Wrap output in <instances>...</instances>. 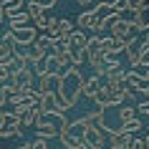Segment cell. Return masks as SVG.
I'll list each match as a JSON object with an SVG mask.
<instances>
[{
	"label": "cell",
	"mask_w": 149,
	"mask_h": 149,
	"mask_svg": "<svg viewBox=\"0 0 149 149\" xmlns=\"http://www.w3.org/2000/svg\"><path fill=\"white\" fill-rule=\"evenodd\" d=\"M23 8H25V0H5V3H3L5 18H10V15H15V13H20Z\"/></svg>",
	"instance_id": "obj_17"
},
{
	"label": "cell",
	"mask_w": 149,
	"mask_h": 149,
	"mask_svg": "<svg viewBox=\"0 0 149 149\" xmlns=\"http://www.w3.org/2000/svg\"><path fill=\"white\" fill-rule=\"evenodd\" d=\"M43 63H46V68H48V73H61V61H58V56L51 51V53L43 58Z\"/></svg>",
	"instance_id": "obj_21"
},
{
	"label": "cell",
	"mask_w": 149,
	"mask_h": 149,
	"mask_svg": "<svg viewBox=\"0 0 149 149\" xmlns=\"http://www.w3.org/2000/svg\"><path fill=\"white\" fill-rule=\"evenodd\" d=\"M147 136H149V124H147Z\"/></svg>",
	"instance_id": "obj_39"
},
{
	"label": "cell",
	"mask_w": 149,
	"mask_h": 149,
	"mask_svg": "<svg viewBox=\"0 0 149 149\" xmlns=\"http://www.w3.org/2000/svg\"><path fill=\"white\" fill-rule=\"evenodd\" d=\"M25 10L31 13V18L36 20L38 15H43V5H40L38 0H25Z\"/></svg>",
	"instance_id": "obj_24"
},
{
	"label": "cell",
	"mask_w": 149,
	"mask_h": 149,
	"mask_svg": "<svg viewBox=\"0 0 149 149\" xmlns=\"http://www.w3.org/2000/svg\"><path fill=\"white\" fill-rule=\"evenodd\" d=\"M76 3H79V5H84V8H91V5H94V3H96V0H76Z\"/></svg>",
	"instance_id": "obj_36"
},
{
	"label": "cell",
	"mask_w": 149,
	"mask_h": 149,
	"mask_svg": "<svg viewBox=\"0 0 149 149\" xmlns=\"http://www.w3.org/2000/svg\"><path fill=\"white\" fill-rule=\"evenodd\" d=\"M139 116V111H136V104H124V106H119V121L124 124V121H129V119Z\"/></svg>",
	"instance_id": "obj_18"
},
{
	"label": "cell",
	"mask_w": 149,
	"mask_h": 149,
	"mask_svg": "<svg viewBox=\"0 0 149 149\" xmlns=\"http://www.w3.org/2000/svg\"><path fill=\"white\" fill-rule=\"evenodd\" d=\"M3 106H8V99H3V96H0V114L5 111V109H3Z\"/></svg>",
	"instance_id": "obj_37"
},
{
	"label": "cell",
	"mask_w": 149,
	"mask_h": 149,
	"mask_svg": "<svg viewBox=\"0 0 149 149\" xmlns=\"http://www.w3.org/2000/svg\"><path fill=\"white\" fill-rule=\"evenodd\" d=\"M38 109H40V114H51V111H56V109H58V96H56V91H48V94H40Z\"/></svg>",
	"instance_id": "obj_10"
},
{
	"label": "cell",
	"mask_w": 149,
	"mask_h": 149,
	"mask_svg": "<svg viewBox=\"0 0 149 149\" xmlns=\"http://www.w3.org/2000/svg\"><path fill=\"white\" fill-rule=\"evenodd\" d=\"M132 149H149V136H144V139H136V136H134Z\"/></svg>",
	"instance_id": "obj_28"
},
{
	"label": "cell",
	"mask_w": 149,
	"mask_h": 149,
	"mask_svg": "<svg viewBox=\"0 0 149 149\" xmlns=\"http://www.w3.org/2000/svg\"><path fill=\"white\" fill-rule=\"evenodd\" d=\"M71 58H73V63H76V66H81L84 61H88L86 48H71Z\"/></svg>",
	"instance_id": "obj_25"
},
{
	"label": "cell",
	"mask_w": 149,
	"mask_h": 149,
	"mask_svg": "<svg viewBox=\"0 0 149 149\" xmlns=\"http://www.w3.org/2000/svg\"><path fill=\"white\" fill-rule=\"evenodd\" d=\"M141 119L139 116H134V119H129V121H124V124H121V132H129V134H136L141 129Z\"/></svg>",
	"instance_id": "obj_23"
},
{
	"label": "cell",
	"mask_w": 149,
	"mask_h": 149,
	"mask_svg": "<svg viewBox=\"0 0 149 149\" xmlns=\"http://www.w3.org/2000/svg\"><path fill=\"white\" fill-rule=\"evenodd\" d=\"M126 56H129V66H132V68H139L141 61H144V53H141L139 43H134V46L126 48Z\"/></svg>",
	"instance_id": "obj_15"
},
{
	"label": "cell",
	"mask_w": 149,
	"mask_h": 149,
	"mask_svg": "<svg viewBox=\"0 0 149 149\" xmlns=\"http://www.w3.org/2000/svg\"><path fill=\"white\" fill-rule=\"evenodd\" d=\"M134 144V134L129 132H116V134H109V149H132Z\"/></svg>",
	"instance_id": "obj_3"
},
{
	"label": "cell",
	"mask_w": 149,
	"mask_h": 149,
	"mask_svg": "<svg viewBox=\"0 0 149 149\" xmlns=\"http://www.w3.org/2000/svg\"><path fill=\"white\" fill-rule=\"evenodd\" d=\"M40 33H43V36L51 40V43H56L58 38H63V36H61V25H58V18H48L46 28H43Z\"/></svg>",
	"instance_id": "obj_12"
},
{
	"label": "cell",
	"mask_w": 149,
	"mask_h": 149,
	"mask_svg": "<svg viewBox=\"0 0 149 149\" xmlns=\"http://www.w3.org/2000/svg\"><path fill=\"white\" fill-rule=\"evenodd\" d=\"M36 129H38V136H43V139H56V136L61 134L58 124H53V121H43V119H38Z\"/></svg>",
	"instance_id": "obj_8"
},
{
	"label": "cell",
	"mask_w": 149,
	"mask_h": 149,
	"mask_svg": "<svg viewBox=\"0 0 149 149\" xmlns=\"http://www.w3.org/2000/svg\"><path fill=\"white\" fill-rule=\"evenodd\" d=\"M51 51L53 53H58V56H63V53H71V40H68V36H63V38H58L51 46Z\"/></svg>",
	"instance_id": "obj_22"
},
{
	"label": "cell",
	"mask_w": 149,
	"mask_h": 149,
	"mask_svg": "<svg viewBox=\"0 0 149 149\" xmlns=\"http://www.w3.org/2000/svg\"><path fill=\"white\" fill-rule=\"evenodd\" d=\"M8 20V25H10V31H18V28H23V25H31L33 23V18H31V13L28 10H20V13H15V15H10V18H5Z\"/></svg>",
	"instance_id": "obj_11"
},
{
	"label": "cell",
	"mask_w": 149,
	"mask_h": 149,
	"mask_svg": "<svg viewBox=\"0 0 149 149\" xmlns=\"http://www.w3.org/2000/svg\"><path fill=\"white\" fill-rule=\"evenodd\" d=\"M63 149H66V147H63Z\"/></svg>",
	"instance_id": "obj_40"
},
{
	"label": "cell",
	"mask_w": 149,
	"mask_h": 149,
	"mask_svg": "<svg viewBox=\"0 0 149 149\" xmlns=\"http://www.w3.org/2000/svg\"><path fill=\"white\" fill-rule=\"evenodd\" d=\"M139 48H141V53H144V58L149 56V31L144 33V40H139Z\"/></svg>",
	"instance_id": "obj_29"
},
{
	"label": "cell",
	"mask_w": 149,
	"mask_h": 149,
	"mask_svg": "<svg viewBox=\"0 0 149 149\" xmlns=\"http://www.w3.org/2000/svg\"><path fill=\"white\" fill-rule=\"evenodd\" d=\"M38 119H40V109H38V106H31L28 114L20 119V124H23V129H25V126H36V124H38Z\"/></svg>",
	"instance_id": "obj_19"
},
{
	"label": "cell",
	"mask_w": 149,
	"mask_h": 149,
	"mask_svg": "<svg viewBox=\"0 0 149 149\" xmlns=\"http://www.w3.org/2000/svg\"><path fill=\"white\" fill-rule=\"evenodd\" d=\"M81 136H84V141L91 144V147H106V144H104V132L94 124V121H88V124L84 126V134H81Z\"/></svg>",
	"instance_id": "obj_2"
},
{
	"label": "cell",
	"mask_w": 149,
	"mask_h": 149,
	"mask_svg": "<svg viewBox=\"0 0 149 149\" xmlns=\"http://www.w3.org/2000/svg\"><path fill=\"white\" fill-rule=\"evenodd\" d=\"M48 141H51V139H43V136H36V139H33V149H48Z\"/></svg>",
	"instance_id": "obj_30"
},
{
	"label": "cell",
	"mask_w": 149,
	"mask_h": 149,
	"mask_svg": "<svg viewBox=\"0 0 149 149\" xmlns=\"http://www.w3.org/2000/svg\"><path fill=\"white\" fill-rule=\"evenodd\" d=\"M144 84H147V79L141 76V71L139 68H132V71H126V86L129 88H144Z\"/></svg>",
	"instance_id": "obj_13"
},
{
	"label": "cell",
	"mask_w": 149,
	"mask_h": 149,
	"mask_svg": "<svg viewBox=\"0 0 149 149\" xmlns=\"http://www.w3.org/2000/svg\"><path fill=\"white\" fill-rule=\"evenodd\" d=\"M58 25H61V36H71V33L76 31V28H73L76 23H71V20H66V18H58Z\"/></svg>",
	"instance_id": "obj_26"
},
{
	"label": "cell",
	"mask_w": 149,
	"mask_h": 149,
	"mask_svg": "<svg viewBox=\"0 0 149 149\" xmlns=\"http://www.w3.org/2000/svg\"><path fill=\"white\" fill-rule=\"evenodd\" d=\"M136 111H139V116H144L149 121V101L147 104H136Z\"/></svg>",
	"instance_id": "obj_31"
},
{
	"label": "cell",
	"mask_w": 149,
	"mask_h": 149,
	"mask_svg": "<svg viewBox=\"0 0 149 149\" xmlns=\"http://www.w3.org/2000/svg\"><path fill=\"white\" fill-rule=\"evenodd\" d=\"M68 40H71V48H86V40H88V36H86V33H84V31L79 28V31H73V33L68 36Z\"/></svg>",
	"instance_id": "obj_20"
},
{
	"label": "cell",
	"mask_w": 149,
	"mask_h": 149,
	"mask_svg": "<svg viewBox=\"0 0 149 149\" xmlns=\"http://www.w3.org/2000/svg\"><path fill=\"white\" fill-rule=\"evenodd\" d=\"M144 91H149V81H147V84H144Z\"/></svg>",
	"instance_id": "obj_38"
},
{
	"label": "cell",
	"mask_w": 149,
	"mask_h": 149,
	"mask_svg": "<svg viewBox=\"0 0 149 149\" xmlns=\"http://www.w3.org/2000/svg\"><path fill=\"white\" fill-rule=\"evenodd\" d=\"M13 36H15L18 46H31L33 40L38 38V28H36V25H23V28L13 31Z\"/></svg>",
	"instance_id": "obj_5"
},
{
	"label": "cell",
	"mask_w": 149,
	"mask_h": 149,
	"mask_svg": "<svg viewBox=\"0 0 149 149\" xmlns=\"http://www.w3.org/2000/svg\"><path fill=\"white\" fill-rule=\"evenodd\" d=\"M23 126L20 124H0V139H10V136H20Z\"/></svg>",
	"instance_id": "obj_16"
},
{
	"label": "cell",
	"mask_w": 149,
	"mask_h": 149,
	"mask_svg": "<svg viewBox=\"0 0 149 149\" xmlns=\"http://www.w3.org/2000/svg\"><path fill=\"white\" fill-rule=\"evenodd\" d=\"M134 23V31L136 33H147L149 31V10H132V18H129Z\"/></svg>",
	"instance_id": "obj_7"
},
{
	"label": "cell",
	"mask_w": 149,
	"mask_h": 149,
	"mask_svg": "<svg viewBox=\"0 0 149 149\" xmlns=\"http://www.w3.org/2000/svg\"><path fill=\"white\" fill-rule=\"evenodd\" d=\"M121 51H126L124 48V40H119V38H114V36H101V53H106V56H119Z\"/></svg>",
	"instance_id": "obj_4"
},
{
	"label": "cell",
	"mask_w": 149,
	"mask_h": 149,
	"mask_svg": "<svg viewBox=\"0 0 149 149\" xmlns=\"http://www.w3.org/2000/svg\"><path fill=\"white\" fill-rule=\"evenodd\" d=\"M58 139H61V147H66V149H81V144H84V136H79L73 132L58 134Z\"/></svg>",
	"instance_id": "obj_14"
},
{
	"label": "cell",
	"mask_w": 149,
	"mask_h": 149,
	"mask_svg": "<svg viewBox=\"0 0 149 149\" xmlns=\"http://www.w3.org/2000/svg\"><path fill=\"white\" fill-rule=\"evenodd\" d=\"M28 109H31V106H28V104H23V101H20V104H13V114H15L18 119H23L25 114H28Z\"/></svg>",
	"instance_id": "obj_27"
},
{
	"label": "cell",
	"mask_w": 149,
	"mask_h": 149,
	"mask_svg": "<svg viewBox=\"0 0 149 149\" xmlns=\"http://www.w3.org/2000/svg\"><path fill=\"white\" fill-rule=\"evenodd\" d=\"M134 8L136 10H149V0H134Z\"/></svg>",
	"instance_id": "obj_35"
},
{
	"label": "cell",
	"mask_w": 149,
	"mask_h": 149,
	"mask_svg": "<svg viewBox=\"0 0 149 149\" xmlns=\"http://www.w3.org/2000/svg\"><path fill=\"white\" fill-rule=\"evenodd\" d=\"M109 31H111V36H114V38H119V40H124L126 36L136 33V31H134V23L129 20V18H119V20H116L114 25H111Z\"/></svg>",
	"instance_id": "obj_6"
},
{
	"label": "cell",
	"mask_w": 149,
	"mask_h": 149,
	"mask_svg": "<svg viewBox=\"0 0 149 149\" xmlns=\"http://www.w3.org/2000/svg\"><path fill=\"white\" fill-rule=\"evenodd\" d=\"M36 73H33V68H18V71H10V84H18L20 88H31L36 86Z\"/></svg>",
	"instance_id": "obj_1"
},
{
	"label": "cell",
	"mask_w": 149,
	"mask_h": 149,
	"mask_svg": "<svg viewBox=\"0 0 149 149\" xmlns=\"http://www.w3.org/2000/svg\"><path fill=\"white\" fill-rule=\"evenodd\" d=\"M8 79H10V68H8V66H0V84L8 81Z\"/></svg>",
	"instance_id": "obj_34"
},
{
	"label": "cell",
	"mask_w": 149,
	"mask_h": 149,
	"mask_svg": "<svg viewBox=\"0 0 149 149\" xmlns=\"http://www.w3.org/2000/svg\"><path fill=\"white\" fill-rule=\"evenodd\" d=\"M139 71H141V76H144V79L149 81V58H144V61H141V66H139Z\"/></svg>",
	"instance_id": "obj_33"
},
{
	"label": "cell",
	"mask_w": 149,
	"mask_h": 149,
	"mask_svg": "<svg viewBox=\"0 0 149 149\" xmlns=\"http://www.w3.org/2000/svg\"><path fill=\"white\" fill-rule=\"evenodd\" d=\"M101 86H104V79L94 73L91 79H86V81H84V91H81V94L86 96V99H94V96L99 94V91H101Z\"/></svg>",
	"instance_id": "obj_9"
},
{
	"label": "cell",
	"mask_w": 149,
	"mask_h": 149,
	"mask_svg": "<svg viewBox=\"0 0 149 149\" xmlns=\"http://www.w3.org/2000/svg\"><path fill=\"white\" fill-rule=\"evenodd\" d=\"M46 23H48V18H46V15H38L36 20H33V25H36L38 31H43V28H46Z\"/></svg>",
	"instance_id": "obj_32"
}]
</instances>
